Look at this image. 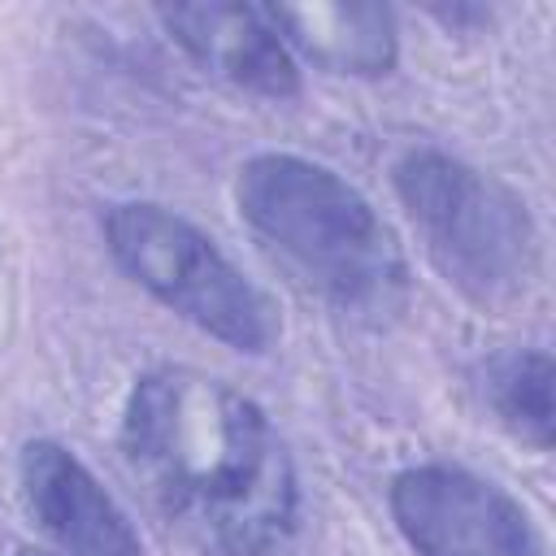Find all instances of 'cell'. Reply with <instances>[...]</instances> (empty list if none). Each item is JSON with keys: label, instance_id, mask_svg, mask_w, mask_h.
Returning <instances> with one entry per match:
<instances>
[{"label": "cell", "instance_id": "obj_1", "mask_svg": "<svg viewBox=\"0 0 556 556\" xmlns=\"http://www.w3.org/2000/svg\"><path fill=\"white\" fill-rule=\"evenodd\" d=\"M122 460L200 556H282L300 473L269 413L217 374L156 365L122 404Z\"/></svg>", "mask_w": 556, "mask_h": 556}, {"label": "cell", "instance_id": "obj_2", "mask_svg": "<svg viewBox=\"0 0 556 556\" xmlns=\"http://www.w3.org/2000/svg\"><path fill=\"white\" fill-rule=\"evenodd\" d=\"M235 204L248 230L334 313L387 321L404 308V248L339 169L300 152H256L235 174Z\"/></svg>", "mask_w": 556, "mask_h": 556}, {"label": "cell", "instance_id": "obj_3", "mask_svg": "<svg viewBox=\"0 0 556 556\" xmlns=\"http://www.w3.org/2000/svg\"><path fill=\"white\" fill-rule=\"evenodd\" d=\"M391 182L447 287L486 313L517 308L530 295L543 243L526 200L504 178L443 148H408Z\"/></svg>", "mask_w": 556, "mask_h": 556}, {"label": "cell", "instance_id": "obj_4", "mask_svg": "<svg viewBox=\"0 0 556 556\" xmlns=\"http://www.w3.org/2000/svg\"><path fill=\"white\" fill-rule=\"evenodd\" d=\"M100 235L117 269L200 334L243 356H265L278 343L282 321L274 300L217 248L213 235L169 204L113 200L100 213Z\"/></svg>", "mask_w": 556, "mask_h": 556}, {"label": "cell", "instance_id": "obj_5", "mask_svg": "<svg viewBox=\"0 0 556 556\" xmlns=\"http://www.w3.org/2000/svg\"><path fill=\"white\" fill-rule=\"evenodd\" d=\"M387 508L413 556H543L530 513L465 465L426 460L400 469Z\"/></svg>", "mask_w": 556, "mask_h": 556}, {"label": "cell", "instance_id": "obj_6", "mask_svg": "<svg viewBox=\"0 0 556 556\" xmlns=\"http://www.w3.org/2000/svg\"><path fill=\"white\" fill-rule=\"evenodd\" d=\"M17 491L22 508L61 556H143L130 513L61 439L22 443Z\"/></svg>", "mask_w": 556, "mask_h": 556}, {"label": "cell", "instance_id": "obj_7", "mask_svg": "<svg viewBox=\"0 0 556 556\" xmlns=\"http://www.w3.org/2000/svg\"><path fill=\"white\" fill-rule=\"evenodd\" d=\"M156 22L204 74L261 100L300 96V61L265 17V4H161Z\"/></svg>", "mask_w": 556, "mask_h": 556}, {"label": "cell", "instance_id": "obj_8", "mask_svg": "<svg viewBox=\"0 0 556 556\" xmlns=\"http://www.w3.org/2000/svg\"><path fill=\"white\" fill-rule=\"evenodd\" d=\"M265 17L295 61H308L339 78H382L400 61V30L387 4L300 0L265 4Z\"/></svg>", "mask_w": 556, "mask_h": 556}, {"label": "cell", "instance_id": "obj_9", "mask_svg": "<svg viewBox=\"0 0 556 556\" xmlns=\"http://www.w3.org/2000/svg\"><path fill=\"white\" fill-rule=\"evenodd\" d=\"M552 356L539 348H504L478 365V395L491 408V417L526 447L547 452L552 447Z\"/></svg>", "mask_w": 556, "mask_h": 556}, {"label": "cell", "instance_id": "obj_10", "mask_svg": "<svg viewBox=\"0 0 556 556\" xmlns=\"http://www.w3.org/2000/svg\"><path fill=\"white\" fill-rule=\"evenodd\" d=\"M434 22H443L447 30H478V26H491V9L482 4H452V9H430Z\"/></svg>", "mask_w": 556, "mask_h": 556}, {"label": "cell", "instance_id": "obj_11", "mask_svg": "<svg viewBox=\"0 0 556 556\" xmlns=\"http://www.w3.org/2000/svg\"><path fill=\"white\" fill-rule=\"evenodd\" d=\"M9 556H61V552H48V547H30V543H17Z\"/></svg>", "mask_w": 556, "mask_h": 556}]
</instances>
